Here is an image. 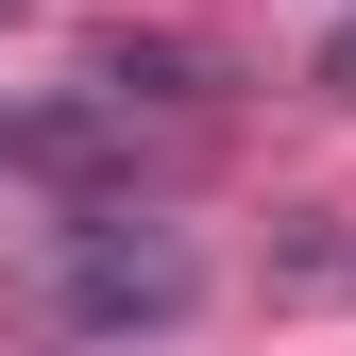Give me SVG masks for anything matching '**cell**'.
<instances>
[{
	"label": "cell",
	"instance_id": "6da1fadb",
	"mask_svg": "<svg viewBox=\"0 0 356 356\" xmlns=\"http://www.w3.org/2000/svg\"><path fill=\"white\" fill-rule=\"evenodd\" d=\"M68 305L85 323H170V305H187V254L170 238H85L68 254Z\"/></svg>",
	"mask_w": 356,
	"mask_h": 356
},
{
	"label": "cell",
	"instance_id": "7a4b0ae2",
	"mask_svg": "<svg viewBox=\"0 0 356 356\" xmlns=\"http://www.w3.org/2000/svg\"><path fill=\"white\" fill-rule=\"evenodd\" d=\"M0 17H17V0H0Z\"/></svg>",
	"mask_w": 356,
	"mask_h": 356
}]
</instances>
